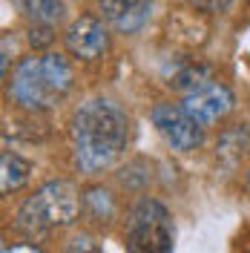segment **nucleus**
<instances>
[{
  "label": "nucleus",
  "mask_w": 250,
  "mask_h": 253,
  "mask_svg": "<svg viewBox=\"0 0 250 253\" xmlns=\"http://www.w3.org/2000/svg\"><path fill=\"white\" fill-rule=\"evenodd\" d=\"M75 164L83 173H101L112 167L129 141V118L110 98H92L81 104L72 118Z\"/></svg>",
  "instance_id": "obj_1"
},
{
  "label": "nucleus",
  "mask_w": 250,
  "mask_h": 253,
  "mask_svg": "<svg viewBox=\"0 0 250 253\" xmlns=\"http://www.w3.org/2000/svg\"><path fill=\"white\" fill-rule=\"evenodd\" d=\"M78 210L81 196L75 184H69L63 178L46 181L17 210V227L26 233H43V230L58 227V224H72L78 219Z\"/></svg>",
  "instance_id": "obj_2"
},
{
  "label": "nucleus",
  "mask_w": 250,
  "mask_h": 253,
  "mask_svg": "<svg viewBox=\"0 0 250 253\" xmlns=\"http://www.w3.org/2000/svg\"><path fill=\"white\" fill-rule=\"evenodd\" d=\"M126 248L129 253H175L170 210L161 202L144 199L132 207L126 221Z\"/></svg>",
  "instance_id": "obj_3"
},
{
  "label": "nucleus",
  "mask_w": 250,
  "mask_h": 253,
  "mask_svg": "<svg viewBox=\"0 0 250 253\" xmlns=\"http://www.w3.org/2000/svg\"><path fill=\"white\" fill-rule=\"evenodd\" d=\"M9 92L23 110H49L55 104V92L49 89L41 58H23L17 63Z\"/></svg>",
  "instance_id": "obj_4"
},
{
  "label": "nucleus",
  "mask_w": 250,
  "mask_h": 253,
  "mask_svg": "<svg viewBox=\"0 0 250 253\" xmlns=\"http://www.w3.org/2000/svg\"><path fill=\"white\" fill-rule=\"evenodd\" d=\"M153 124L164 135V141L178 153H190L196 147H202L204 129L199 121H193L184 107H172V104H158L153 110Z\"/></svg>",
  "instance_id": "obj_5"
},
{
  "label": "nucleus",
  "mask_w": 250,
  "mask_h": 253,
  "mask_svg": "<svg viewBox=\"0 0 250 253\" xmlns=\"http://www.w3.org/2000/svg\"><path fill=\"white\" fill-rule=\"evenodd\" d=\"M181 107L187 110V115L193 121H199L202 126H210L233 110V92L224 84H213L210 81V84H204V86L184 95Z\"/></svg>",
  "instance_id": "obj_6"
},
{
  "label": "nucleus",
  "mask_w": 250,
  "mask_h": 253,
  "mask_svg": "<svg viewBox=\"0 0 250 253\" xmlns=\"http://www.w3.org/2000/svg\"><path fill=\"white\" fill-rule=\"evenodd\" d=\"M66 46L69 52L81 58V61H95L101 58L107 49H110V35H107V26L92 15L78 17L69 29H66Z\"/></svg>",
  "instance_id": "obj_7"
},
{
  "label": "nucleus",
  "mask_w": 250,
  "mask_h": 253,
  "mask_svg": "<svg viewBox=\"0 0 250 253\" xmlns=\"http://www.w3.org/2000/svg\"><path fill=\"white\" fill-rule=\"evenodd\" d=\"M104 20L121 35H135L153 15V0H101Z\"/></svg>",
  "instance_id": "obj_8"
},
{
  "label": "nucleus",
  "mask_w": 250,
  "mask_h": 253,
  "mask_svg": "<svg viewBox=\"0 0 250 253\" xmlns=\"http://www.w3.org/2000/svg\"><path fill=\"white\" fill-rule=\"evenodd\" d=\"M167 84L175 86V89L193 92L204 84H210V66L202 58H181V61H175V66H170Z\"/></svg>",
  "instance_id": "obj_9"
},
{
  "label": "nucleus",
  "mask_w": 250,
  "mask_h": 253,
  "mask_svg": "<svg viewBox=\"0 0 250 253\" xmlns=\"http://www.w3.org/2000/svg\"><path fill=\"white\" fill-rule=\"evenodd\" d=\"M41 63H43V75H46L49 89L55 92V98H61V95H66L72 89L75 75H72V66H69V61H66L63 55L46 52V55H41Z\"/></svg>",
  "instance_id": "obj_10"
},
{
  "label": "nucleus",
  "mask_w": 250,
  "mask_h": 253,
  "mask_svg": "<svg viewBox=\"0 0 250 253\" xmlns=\"http://www.w3.org/2000/svg\"><path fill=\"white\" fill-rule=\"evenodd\" d=\"M167 32H170V38H175V41H184L190 46H196V43L204 41L207 26H204V20H202V12L193 9V12H181V15L170 17Z\"/></svg>",
  "instance_id": "obj_11"
},
{
  "label": "nucleus",
  "mask_w": 250,
  "mask_h": 253,
  "mask_svg": "<svg viewBox=\"0 0 250 253\" xmlns=\"http://www.w3.org/2000/svg\"><path fill=\"white\" fill-rule=\"evenodd\" d=\"M29 173L32 164L26 158H20L17 153H3V158H0V187H3V193L20 190L29 181Z\"/></svg>",
  "instance_id": "obj_12"
},
{
  "label": "nucleus",
  "mask_w": 250,
  "mask_h": 253,
  "mask_svg": "<svg viewBox=\"0 0 250 253\" xmlns=\"http://www.w3.org/2000/svg\"><path fill=\"white\" fill-rule=\"evenodd\" d=\"M20 12L26 17H32L35 23L41 26H52V23H61L66 15V6L63 0H17Z\"/></svg>",
  "instance_id": "obj_13"
},
{
  "label": "nucleus",
  "mask_w": 250,
  "mask_h": 253,
  "mask_svg": "<svg viewBox=\"0 0 250 253\" xmlns=\"http://www.w3.org/2000/svg\"><path fill=\"white\" fill-rule=\"evenodd\" d=\"M245 150H250V132L236 126V129H227L219 141V158H227V161H236Z\"/></svg>",
  "instance_id": "obj_14"
},
{
  "label": "nucleus",
  "mask_w": 250,
  "mask_h": 253,
  "mask_svg": "<svg viewBox=\"0 0 250 253\" xmlns=\"http://www.w3.org/2000/svg\"><path fill=\"white\" fill-rule=\"evenodd\" d=\"M83 202H86V210H89V216L95 221H107L115 213V202H112V196L104 187H92L83 196Z\"/></svg>",
  "instance_id": "obj_15"
},
{
  "label": "nucleus",
  "mask_w": 250,
  "mask_h": 253,
  "mask_svg": "<svg viewBox=\"0 0 250 253\" xmlns=\"http://www.w3.org/2000/svg\"><path fill=\"white\" fill-rule=\"evenodd\" d=\"M66 253H104V251H101V245L89 233H78V236H72V242L66 245Z\"/></svg>",
  "instance_id": "obj_16"
},
{
  "label": "nucleus",
  "mask_w": 250,
  "mask_h": 253,
  "mask_svg": "<svg viewBox=\"0 0 250 253\" xmlns=\"http://www.w3.org/2000/svg\"><path fill=\"white\" fill-rule=\"evenodd\" d=\"M29 43L32 46H49V43H52V29H49V26H32Z\"/></svg>",
  "instance_id": "obj_17"
},
{
  "label": "nucleus",
  "mask_w": 250,
  "mask_h": 253,
  "mask_svg": "<svg viewBox=\"0 0 250 253\" xmlns=\"http://www.w3.org/2000/svg\"><path fill=\"white\" fill-rule=\"evenodd\" d=\"M190 6L199 12H224L230 6V0H190Z\"/></svg>",
  "instance_id": "obj_18"
},
{
  "label": "nucleus",
  "mask_w": 250,
  "mask_h": 253,
  "mask_svg": "<svg viewBox=\"0 0 250 253\" xmlns=\"http://www.w3.org/2000/svg\"><path fill=\"white\" fill-rule=\"evenodd\" d=\"M3 253H43V251L35 248V245H26V242H17V245H6Z\"/></svg>",
  "instance_id": "obj_19"
},
{
  "label": "nucleus",
  "mask_w": 250,
  "mask_h": 253,
  "mask_svg": "<svg viewBox=\"0 0 250 253\" xmlns=\"http://www.w3.org/2000/svg\"><path fill=\"white\" fill-rule=\"evenodd\" d=\"M248 181H250V173H248Z\"/></svg>",
  "instance_id": "obj_20"
}]
</instances>
